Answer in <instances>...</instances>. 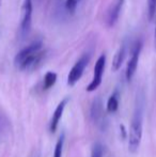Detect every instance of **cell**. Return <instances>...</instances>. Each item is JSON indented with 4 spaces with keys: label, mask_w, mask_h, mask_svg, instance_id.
I'll return each instance as SVG.
<instances>
[{
    "label": "cell",
    "mask_w": 156,
    "mask_h": 157,
    "mask_svg": "<svg viewBox=\"0 0 156 157\" xmlns=\"http://www.w3.org/2000/svg\"><path fill=\"white\" fill-rule=\"evenodd\" d=\"M142 126H143V101L141 96H138L128 132V151L133 154L137 153L139 150L142 139Z\"/></svg>",
    "instance_id": "cell-1"
},
{
    "label": "cell",
    "mask_w": 156,
    "mask_h": 157,
    "mask_svg": "<svg viewBox=\"0 0 156 157\" xmlns=\"http://www.w3.org/2000/svg\"><path fill=\"white\" fill-rule=\"evenodd\" d=\"M90 54H85L78 59V61L74 64V66L72 67V70L70 71L69 75H67V85L70 87H73L79 81V79L81 78L83 72H85L86 67L90 62Z\"/></svg>",
    "instance_id": "cell-2"
},
{
    "label": "cell",
    "mask_w": 156,
    "mask_h": 157,
    "mask_svg": "<svg viewBox=\"0 0 156 157\" xmlns=\"http://www.w3.org/2000/svg\"><path fill=\"white\" fill-rule=\"evenodd\" d=\"M105 66H106V55H101L96 60L95 65L93 70V78L91 82L87 86L86 90L88 92H93L101 86L103 80V75H104Z\"/></svg>",
    "instance_id": "cell-3"
},
{
    "label": "cell",
    "mask_w": 156,
    "mask_h": 157,
    "mask_svg": "<svg viewBox=\"0 0 156 157\" xmlns=\"http://www.w3.org/2000/svg\"><path fill=\"white\" fill-rule=\"evenodd\" d=\"M32 11H33V3L32 0H24L21 6V34L25 36L29 33L31 29L32 23Z\"/></svg>",
    "instance_id": "cell-4"
},
{
    "label": "cell",
    "mask_w": 156,
    "mask_h": 157,
    "mask_svg": "<svg viewBox=\"0 0 156 157\" xmlns=\"http://www.w3.org/2000/svg\"><path fill=\"white\" fill-rule=\"evenodd\" d=\"M141 50H142V42L141 41L136 42V44L133 47V50H131V56L129 58L128 62H127L126 71H125V77H126L127 81H131L133 79L134 75H135L136 71H137Z\"/></svg>",
    "instance_id": "cell-5"
},
{
    "label": "cell",
    "mask_w": 156,
    "mask_h": 157,
    "mask_svg": "<svg viewBox=\"0 0 156 157\" xmlns=\"http://www.w3.org/2000/svg\"><path fill=\"white\" fill-rule=\"evenodd\" d=\"M41 49H43V42L41 40H36V41L32 42L30 45H28L27 47L23 48L18 54L15 56L14 59V64L16 67H19L26 60L32 57L34 54H36Z\"/></svg>",
    "instance_id": "cell-6"
},
{
    "label": "cell",
    "mask_w": 156,
    "mask_h": 157,
    "mask_svg": "<svg viewBox=\"0 0 156 157\" xmlns=\"http://www.w3.org/2000/svg\"><path fill=\"white\" fill-rule=\"evenodd\" d=\"M46 55H47V50L46 49H41L36 54H34L32 57H30L28 60H26L25 62L19 66V70L21 71H33L43 62V60L46 58Z\"/></svg>",
    "instance_id": "cell-7"
},
{
    "label": "cell",
    "mask_w": 156,
    "mask_h": 157,
    "mask_svg": "<svg viewBox=\"0 0 156 157\" xmlns=\"http://www.w3.org/2000/svg\"><path fill=\"white\" fill-rule=\"evenodd\" d=\"M69 101H70L69 97H65V98H63L56 107L54 113H52L51 121H50V126H49L50 132H56L57 128H58V125H59V122H60L61 118H62V116H63V112H64L65 106L69 103Z\"/></svg>",
    "instance_id": "cell-8"
},
{
    "label": "cell",
    "mask_w": 156,
    "mask_h": 157,
    "mask_svg": "<svg viewBox=\"0 0 156 157\" xmlns=\"http://www.w3.org/2000/svg\"><path fill=\"white\" fill-rule=\"evenodd\" d=\"M90 116L94 123L100 124L101 121L104 118V107H103V101L100 96L95 97L92 101L91 108H90Z\"/></svg>",
    "instance_id": "cell-9"
},
{
    "label": "cell",
    "mask_w": 156,
    "mask_h": 157,
    "mask_svg": "<svg viewBox=\"0 0 156 157\" xmlns=\"http://www.w3.org/2000/svg\"><path fill=\"white\" fill-rule=\"evenodd\" d=\"M122 6H123V3L117 1L110 8V10H109L108 14H107V17H106V23H107V26H108V27H112V26H115V24L118 21L119 16H120L121 9H122Z\"/></svg>",
    "instance_id": "cell-10"
},
{
    "label": "cell",
    "mask_w": 156,
    "mask_h": 157,
    "mask_svg": "<svg viewBox=\"0 0 156 157\" xmlns=\"http://www.w3.org/2000/svg\"><path fill=\"white\" fill-rule=\"evenodd\" d=\"M126 50H127V46L125 43H123L120 46V48L117 50L115 57H113L112 60V71L113 72H117L119 68L121 67V65L124 62L125 56H126Z\"/></svg>",
    "instance_id": "cell-11"
},
{
    "label": "cell",
    "mask_w": 156,
    "mask_h": 157,
    "mask_svg": "<svg viewBox=\"0 0 156 157\" xmlns=\"http://www.w3.org/2000/svg\"><path fill=\"white\" fill-rule=\"evenodd\" d=\"M119 103H120V93L118 90H116L112 94L109 96L108 101H107L106 110L108 113H115L119 109Z\"/></svg>",
    "instance_id": "cell-12"
},
{
    "label": "cell",
    "mask_w": 156,
    "mask_h": 157,
    "mask_svg": "<svg viewBox=\"0 0 156 157\" xmlns=\"http://www.w3.org/2000/svg\"><path fill=\"white\" fill-rule=\"evenodd\" d=\"M57 81V74L55 72H47L44 76L43 80V89L44 90H49L55 86Z\"/></svg>",
    "instance_id": "cell-13"
},
{
    "label": "cell",
    "mask_w": 156,
    "mask_h": 157,
    "mask_svg": "<svg viewBox=\"0 0 156 157\" xmlns=\"http://www.w3.org/2000/svg\"><path fill=\"white\" fill-rule=\"evenodd\" d=\"M105 153V147L103 143L95 142L92 147L91 157H103Z\"/></svg>",
    "instance_id": "cell-14"
},
{
    "label": "cell",
    "mask_w": 156,
    "mask_h": 157,
    "mask_svg": "<svg viewBox=\"0 0 156 157\" xmlns=\"http://www.w3.org/2000/svg\"><path fill=\"white\" fill-rule=\"evenodd\" d=\"M63 144H64V134H62L59 137L58 141L56 143L54 151V157H62V151H63Z\"/></svg>",
    "instance_id": "cell-15"
},
{
    "label": "cell",
    "mask_w": 156,
    "mask_h": 157,
    "mask_svg": "<svg viewBox=\"0 0 156 157\" xmlns=\"http://www.w3.org/2000/svg\"><path fill=\"white\" fill-rule=\"evenodd\" d=\"M156 14V0H148V16L149 21H152Z\"/></svg>",
    "instance_id": "cell-16"
},
{
    "label": "cell",
    "mask_w": 156,
    "mask_h": 157,
    "mask_svg": "<svg viewBox=\"0 0 156 157\" xmlns=\"http://www.w3.org/2000/svg\"><path fill=\"white\" fill-rule=\"evenodd\" d=\"M80 1L81 0H67V1H65V9H67V12H69L70 14L75 13L76 9H77Z\"/></svg>",
    "instance_id": "cell-17"
},
{
    "label": "cell",
    "mask_w": 156,
    "mask_h": 157,
    "mask_svg": "<svg viewBox=\"0 0 156 157\" xmlns=\"http://www.w3.org/2000/svg\"><path fill=\"white\" fill-rule=\"evenodd\" d=\"M117 1L121 2V3H124V0H117Z\"/></svg>",
    "instance_id": "cell-18"
},
{
    "label": "cell",
    "mask_w": 156,
    "mask_h": 157,
    "mask_svg": "<svg viewBox=\"0 0 156 157\" xmlns=\"http://www.w3.org/2000/svg\"><path fill=\"white\" fill-rule=\"evenodd\" d=\"M155 47H156V28H155Z\"/></svg>",
    "instance_id": "cell-19"
},
{
    "label": "cell",
    "mask_w": 156,
    "mask_h": 157,
    "mask_svg": "<svg viewBox=\"0 0 156 157\" xmlns=\"http://www.w3.org/2000/svg\"><path fill=\"white\" fill-rule=\"evenodd\" d=\"M0 8H1V0H0Z\"/></svg>",
    "instance_id": "cell-20"
}]
</instances>
